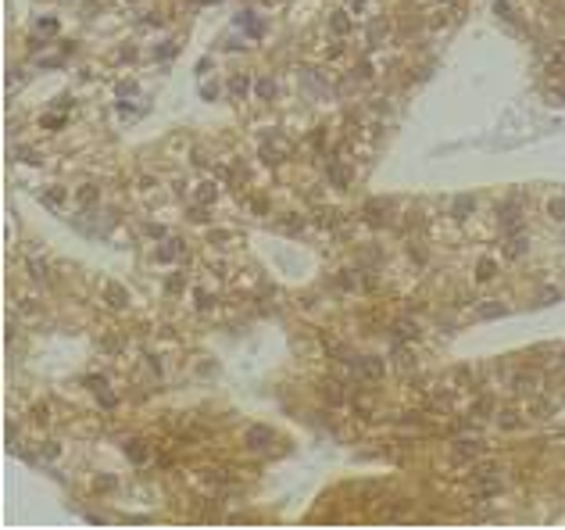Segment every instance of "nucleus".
Wrapping results in <instances>:
<instances>
[{"mask_svg": "<svg viewBox=\"0 0 565 530\" xmlns=\"http://www.w3.org/2000/svg\"><path fill=\"white\" fill-rule=\"evenodd\" d=\"M333 29H337V33H347V18H333Z\"/></svg>", "mask_w": 565, "mask_h": 530, "instance_id": "obj_18", "label": "nucleus"}, {"mask_svg": "<svg viewBox=\"0 0 565 530\" xmlns=\"http://www.w3.org/2000/svg\"><path fill=\"white\" fill-rule=\"evenodd\" d=\"M104 294H108V301H111L115 308H122V305H126V301H129V294L122 290L118 283H108V287H104Z\"/></svg>", "mask_w": 565, "mask_h": 530, "instance_id": "obj_3", "label": "nucleus"}, {"mask_svg": "<svg viewBox=\"0 0 565 530\" xmlns=\"http://www.w3.org/2000/svg\"><path fill=\"white\" fill-rule=\"evenodd\" d=\"M43 201H47L50 208H57L61 201H65V190H50V193H43Z\"/></svg>", "mask_w": 565, "mask_h": 530, "instance_id": "obj_10", "label": "nucleus"}, {"mask_svg": "<svg viewBox=\"0 0 565 530\" xmlns=\"http://www.w3.org/2000/svg\"><path fill=\"white\" fill-rule=\"evenodd\" d=\"M476 444H472V441H458V455H462V459H472V455H476Z\"/></svg>", "mask_w": 565, "mask_h": 530, "instance_id": "obj_9", "label": "nucleus"}, {"mask_svg": "<svg viewBox=\"0 0 565 530\" xmlns=\"http://www.w3.org/2000/svg\"><path fill=\"white\" fill-rule=\"evenodd\" d=\"M494 276V262H479V280H490Z\"/></svg>", "mask_w": 565, "mask_h": 530, "instance_id": "obj_14", "label": "nucleus"}, {"mask_svg": "<svg viewBox=\"0 0 565 530\" xmlns=\"http://www.w3.org/2000/svg\"><path fill=\"white\" fill-rule=\"evenodd\" d=\"M551 215L555 219H565V201H551Z\"/></svg>", "mask_w": 565, "mask_h": 530, "instance_id": "obj_15", "label": "nucleus"}, {"mask_svg": "<svg viewBox=\"0 0 565 530\" xmlns=\"http://www.w3.org/2000/svg\"><path fill=\"white\" fill-rule=\"evenodd\" d=\"M322 398H329L333 405L344 401V394H340V387H337V384H326V387H322Z\"/></svg>", "mask_w": 565, "mask_h": 530, "instance_id": "obj_8", "label": "nucleus"}, {"mask_svg": "<svg viewBox=\"0 0 565 530\" xmlns=\"http://www.w3.org/2000/svg\"><path fill=\"white\" fill-rule=\"evenodd\" d=\"M93 197H97V190H93V187H86V190H79V201H83V204H89V201H93Z\"/></svg>", "mask_w": 565, "mask_h": 530, "instance_id": "obj_16", "label": "nucleus"}, {"mask_svg": "<svg viewBox=\"0 0 565 530\" xmlns=\"http://www.w3.org/2000/svg\"><path fill=\"white\" fill-rule=\"evenodd\" d=\"M247 90V79H233V94H243Z\"/></svg>", "mask_w": 565, "mask_h": 530, "instance_id": "obj_19", "label": "nucleus"}, {"mask_svg": "<svg viewBox=\"0 0 565 530\" xmlns=\"http://www.w3.org/2000/svg\"><path fill=\"white\" fill-rule=\"evenodd\" d=\"M211 197H215V183H204V190L197 193V201H211Z\"/></svg>", "mask_w": 565, "mask_h": 530, "instance_id": "obj_12", "label": "nucleus"}, {"mask_svg": "<svg viewBox=\"0 0 565 530\" xmlns=\"http://www.w3.org/2000/svg\"><path fill=\"white\" fill-rule=\"evenodd\" d=\"M258 97H272V83H268V79L258 83Z\"/></svg>", "mask_w": 565, "mask_h": 530, "instance_id": "obj_17", "label": "nucleus"}, {"mask_svg": "<svg viewBox=\"0 0 565 530\" xmlns=\"http://www.w3.org/2000/svg\"><path fill=\"white\" fill-rule=\"evenodd\" d=\"M265 441H268V430H265V427H251V430H247V444H251V448H261Z\"/></svg>", "mask_w": 565, "mask_h": 530, "instance_id": "obj_4", "label": "nucleus"}, {"mask_svg": "<svg viewBox=\"0 0 565 530\" xmlns=\"http://www.w3.org/2000/svg\"><path fill=\"white\" fill-rule=\"evenodd\" d=\"M179 251H182V244H179V240H169V247H158V262H172Z\"/></svg>", "mask_w": 565, "mask_h": 530, "instance_id": "obj_5", "label": "nucleus"}, {"mask_svg": "<svg viewBox=\"0 0 565 530\" xmlns=\"http://www.w3.org/2000/svg\"><path fill=\"white\" fill-rule=\"evenodd\" d=\"M522 247H526V240H522V237H512L505 251H508V258H519V254H522Z\"/></svg>", "mask_w": 565, "mask_h": 530, "instance_id": "obj_6", "label": "nucleus"}, {"mask_svg": "<svg viewBox=\"0 0 565 530\" xmlns=\"http://www.w3.org/2000/svg\"><path fill=\"white\" fill-rule=\"evenodd\" d=\"M515 387H519V390H537V376H533V373L519 376V380H515Z\"/></svg>", "mask_w": 565, "mask_h": 530, "instance_id": "obj_7", "label": "nucleus"}, {"mask_svg": "<svg viewBox=\"0 0 565 530\" xmlns=\"http://www.w3.org/2000/svg\"><path fill=\"white\" fill-rule=\"evenodd\" d=\"M501 487V477H497V469H479L476 473V498H486V494H497Z\"/></svg>", "mask_w": 565, "mask_h": 530, "instance_id": "obj_1", "label": "nucleus"}, {"mask_svg": "<svg viewBox=\"0 0 565 530\" xmlns=\"http://www.w3.org/2000/svg\"><path fill=\"white\" fill-rule=\"evenodd\" d=\"M358 369L376 380V376H383V358H358Z\"/></svg>", "mask_w": 565, "mask_h": 530, "instance_id": "obj_2", "label": "nucleus"}, {"mask_svg": "<svg viewBox=\"0 0 565 530\" xmlns=\"http://www.w3.org/2000/svg\"><path fill=\"white\" fill-rule=\"evenodd\" d=\"M501 427H519V412H501Z\"/></svg>", "mask_w": 565, "mask_h": 530, "instance_id": "obj_11", "label": "nucleus"}, {"mask_svg": "<svg viewBox=\"0 0 565 530\" xmlns=\"http://www.w3.org/2000/svg\"><path fill=\"white\" fill-rule=\"evenodd\" d=\"M129 455H132L136 462H143V459H147V451L140 448V441H132V448H129Z\"/></svg>", "mask_w": 565, "mask_h": 530, "instance_id": "obj_13", "label": "nucleus"}]
</instances>
